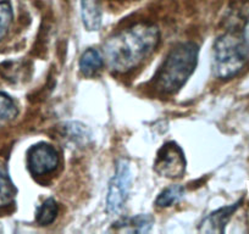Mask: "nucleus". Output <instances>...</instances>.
<instances>
[{"instance_id": "2", "label": "nucleus", "mask_w": 249, "mask_h": 234, "mask_svg": "<svg viewBox=\"0 0 249 234\" xmlns=\"http://www.w3.org/2000/svg\"><path fill=\"white\" fill-rule=\"evenodd\" d=\"M199 48L192 42L181 43L170 51L155 76V87L162 93L178 90L196 70Z\"/></svg>"}, {"instance_id": "12", "label": "nucleus", "mask_w": 249, "mask_h": 234, "mask_svg": "<svg viewBox=\"0 0 249 234\" xmlns=\"http://www.w3.org/2000/svg\"><path fill=\"white\" fill-rule=\"evenodd\" d=\"M183 187H181V185H171V187L166 188V189L160 193L159 197L157 198L155 205L159 207L172 206L183 198Z\"/></svg>"}, {"instance_id": "1", "label": "nucleus", "mask_w": 249, "mask_h": 234, "mask_svg": "<svg viewBox=\"0 0 249 234\" xmlns=\"http://www.w3.org/2000/svg\"><path fill=\"white\" fill-rule=\"evenodd\" d=\"M160 40L154 25L140 23L110 37L104 44V59L115 72L133 70L152 54Z\"/></svg>"}, {"instance_id": "8", "label": "nucleus", "mask_w": 249, "mask_h": 234, "mask_svg": "<svg viewBox=\"0 0 249 234\" xmlns=\"http://www.w3.org/2000/svg\"><path fill=\"white\" fill-rule=\"evenodd\" d=\"M154 224V218L150 215H137L127 217L114 223V229L127 233H148Z\"/></svg>"}, {"instance_id": "11", "label": "nucleus", "mask_w": 249, "mask_h": 234, "mask_svg": "<svg viewBox=\"0 0 249 234\" xmlns=\"http://www.w3.org/2000/svg\"><path fill=\"white\" fill-rule=\"evenodd\" d=\"M16 195V188L11 181L5 165L0 162V207L6 206L14 200Z\"/></svg>"}, {"instance_id": "10", "label": "nucleus", "mask_w": 249, "mask_h": 234, "mask_svg": "<svg viewBox=\"0 0 249 234\" xmlns=\"http://www.w3.org/2000/svg\"><path fill=\"white\" fill-rule=\"evenodd\" d=\"M104 63V55L98 49L89 48L81 56L80 71L86 77H93L102 70Z\"/></svg>"}, {"instance_id": "17", "label": "nucleus", "mask_w": 249, "mask_h": 234, "mask_svg": "<svg viewBox=\"0 0 249 234\" xmlns=\"http://www.w3.org/2000/svg\"><path fill=\"white\" fill-rule=\"evenodd\" d=\"M0 232H1V228H0Z\"/></svg>"}, {"instance_id": "15", "label": "nucleus", "mask_w": 249, "mask_h": 234, "mask_svg": "<svg viewBox=\"0 0 249 234\" xmlns=\"http://www.w3.org/2000/svg\"><path fill=\"white\" fill-rule=\"evenodd\" d=\"M13 8L9 1L0 3V40L3 39L13 22Z\"/></svg>"}, {"instance_id": "13", "label": "nucleus", "mask_w": 249, "mask_h": 234, "mask_svg": "<svg viewBox=\"0 0 249 234\" xmlns=\"http://www.w3.org/2000/svg\"><path fill=\"white\" fill-rule=\"evenodd\" d=\"M57 215V205L54 199H47L37 212V222L40 226H49Z\"/></svg>"}, {"instance_id": "7", "label": "nucleus", "mask_w": 249, "mask_h": 234, "mask_svg": "<svg viewBox=\"0 0 249 234\" xmlns=\"http://www.w3.org/2000/svg\"><path fill=\"white\" fill-rule=\"evenodd\" d=\"M238 207L239 202H236V204L221 207V209L214 211L203 219L199 226V232H202V233H222L225 231L227 222L230 221L232 215Z\"/></svg>"}, {"instance_id": "9", "label": "nucleus", "mask_w": 249, "mask_h": 234, "mask_svg": "<svg viewBox=\"0 0 249 234\" xmlns=\"http://www.w3.org/2000/svg\"><path fill=\"white\" fill-rule=\"evenodd\" d=\"M81 14L85 27L88 31H98L102 25L100 0H81Z\"/></svg>"}, {"instance_id": "3", "label": "nucleus", "mask_w": 249, "mask_h": 234, "mask_svg": "<svg viewBox=\"0 0 249 234\" xmlns=\"http://www.w3.org/2000/svg\"><path fill=\"white\" fill-rule=\"evenodd\" d=\"M247 61L243 43L233 34H224L215 42L214 66L215 75L222 80H229L241 72Z\"/></svg>"}, {"instance_id": "6", "label": "nucleus", "mask_w": 249, "mask_h": 234, "mask_svg": "<svg viewBox=\"0 0 249 234\" xmlns=\"http://www.w3.org/2000/svg\"><path fill=\"white\" fill-rule=\"evenodd\" d=\"M28 168L36 176L50 173L54 171L59 164L57 152L53 145L47 143H39L33 145L27 154Z\"/></svg>"}, {"instance_id": "16", "label": "nucleus", "mask_w": 249, "mask_h": 234, "mask_svg": "<svg viewBox=\"0 0 249 234\" xmlns=\"http://www.w3.org/2000/svg\"><path fill=\"white\" fill-rule=\"evenodd\" d=\"M244 39H246V43L249 45V20L247 21L246 27H244Z\"/></svg>"}, {"instance_id": "4", "label": "nucleus", "mask_w": 249, "mask_h": 234, "mask_svg": "<svg viewBox=\"0 0 249 234\" xmlns=\"http://www.w3.org/2000/svg\"><path fill=\"white\" fill-rule=\"evenodd\" d=\"M154 169L162 177L181 178L186 171V159L183 150L174 142H169L158 151L154 162Z\"/></svg>"}, {"instance_id": "14", "label": "nucleus", "mask_w": 249, "mask_h": 234, "mask_svg": "<svg viewBox=\"0 0 249 234\" xmlns=\"http://www.w3.org/2000/svg\"><path fill=\"white\" fill-rule=\"evenodd\" d=\"M18 107L9 95L0 93V125L13 121L18 116Z\"/></svg>"}, {"instance_id": "5", "label": "nucleus", "mask_w": 249, "mask_h": 234, "mask_svg": "<svg viewBox=\"0 0 249 234\" xmlns=\"http://www.w3.org/2000/svg\"><path fill=\"white\" fill-rule=\"evenodd\" d=\"M131 188V171L126 160L119 161L116 173L109 183L107 210L109 214H117L124 207Z\"/></svg>"}]
</instances>
